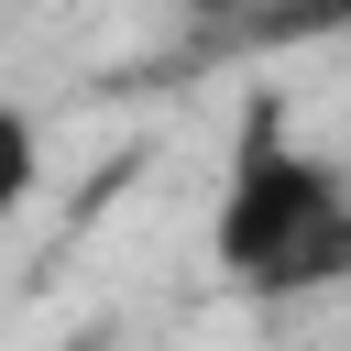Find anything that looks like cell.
<instances>
[{
  "label": "cell",
  "instance_id": "3",
  "mask_svg": "<svg viewBox=\"0 0 351 351\" xmlns=\"http://www.w3.org/2000/svg\"><path fill=\"white\" fill-rule=\"evenodd\" d=\"M33 176H44V143H33V121H22L11 99H0V219H11L22 197H33Z\"/></svg>",
  "mask_w": 351,
  "mask_h": 351
},
{
  "label": "cell",
  "instance_id": "4",
  "mask_svg": "<svg viewBox=\"0 0 351 351\" xmlns=\"http://www.w3.org/2000/svg\"><path fill=\"white\" fill-rule=\"evenodd\" d=\"M197 11H230V22H241V11H252V0H197Z\"/></svg>",
  "mask_w": 351,
  "mask_h": 351
},
{
  "label": "cell",
  "instance_id": "1",
  "mask_svg": "<svg viewBox=\"0 0 351 351\" xmlns=\"http://www.w3.org/2000/svg\"><path fill=\"white\" fill-rule=\"evenodd\" d=\"M219 274L263 307L285 296H318V285H351V165L307 154L285 132V110H241V143H230V176H219Z\"/></svg>",
  "mask_w": 351,
  "mask_h": 351
},
{
  "label": "cell",
  "instance_id": "2",
  "mask_svg": "<svg viewBox=\"0 0 351 351\" xmlns=\"http://www.w3.org/2000/svg\"><path fill=\"white\" fill-rule=\"evenodd\" d=\"M241 33L252 44H318V33H351V0H252Z\"/></svg>",
  "mask_w": 351,
  "mask_h": 351
}]
</instances>
